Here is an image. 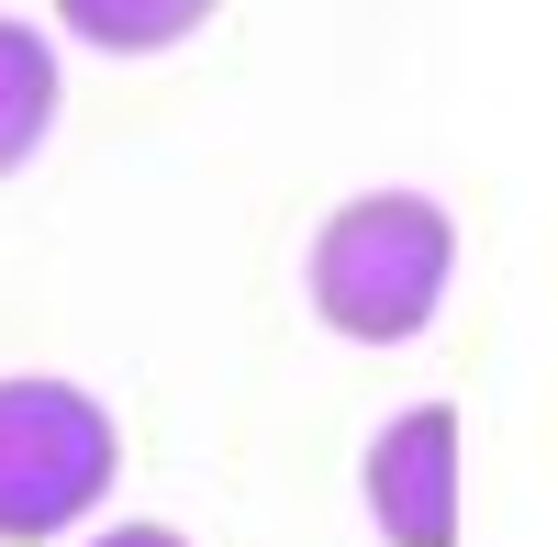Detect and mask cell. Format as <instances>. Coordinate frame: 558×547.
Returning <instances> with one entry per match:
<instances>
[{
	"instance_id": "obj_1",
	"label": "cell",
	"mask_w": 558,
	"mask_h": 547,
	"mask_svg": "<svg viewBox=\"0 0 558 547\" xmlns=\"http://www.w3.org/2000/svg\"><path fill=\"white\" fill-rule=\"evenodd\" d=\"M302 280H313V313H324L347 347H413V336L447 313L458 223H447V202H425V191H357V202L324 212Z\"/></svg>"
},
{
	"instance_id": "obj_2",
	"label": "cell",
	"mask_w": 558,
	"mask_h": 547,
	"mask_svg": "<svg viewBox=\"0 0 558 547\" xmlns=\"http://www.w3.org/2000/svg\"><path fill=\"white\" fill-rule=\"evenodd\" d=\"M123 436L112 402H89L78 380H0V547H45L78 536L89 514L112 503Z\"/></svg>"
},
{
	"instance_id": "obj_3",
	"label": "cell",
	"mask_w": 558,
	"mask_h": 547,
	"mask_svg": "<svg viewBox=\"0 0 558 547\" xmlns=\"http://www.w3.org/2000/svg\"><path fill=\"white\" fill-rule=\"evenodd\" d=\"M357 503L380 525V547H458V514H470V436H458V402H413V414H391L368 436Z\"/></svg>"
},
{
	"instance_id": "obj_4",
	"label": "cell",
	"mask_w": 558,
	"mask_h": 547,
	"mask_svg": "<svg viewBox=\"0 0 558 547\" xmlns=\"http://www.w3.org/2000/svg\"><path fill=\"white\" fill-rule=\"evenodd\" d=\"M57 112H68V68H57V45H45L34 23L0 12V179H12L45 134H57Z\"/></svg>"
},
{
	"instance_id": "obj_5",
	"label": "cell",
	"mask_w": 558,
	"mask_h": 547,
	"mask_svg": "<svg viewBox=\"0 0 558 547\" xmlns=\"http://www.w3.org/2000/svg\"><path fill=\"white\" fill-rule=\"evenodd\" d=\"M57 23L101 57H168L213 23V0H57Z\"/></svg>"
},
{
	"instance_id": "obj_6",
	"label": "cell",
	"mask_w": 558,
	"mask_h": 547,
	"mask_svg": "<svg viewBox=\"0 0 558 547\" xmlns=\"http://www.w3.org/2000/svg\"><path fill=\"white\" fill-rule=\"evenodd\" d=\"M78 547H191V536H168V525H101V536H78Z\"/></svg>"
}]
</instances>
